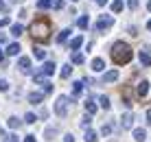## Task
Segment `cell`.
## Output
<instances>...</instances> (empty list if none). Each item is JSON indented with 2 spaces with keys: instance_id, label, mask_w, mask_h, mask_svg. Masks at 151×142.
I'll return each mask as SVG.
<instances>
[{
  "instance_id": "1f68e13d",
  "label": "cell",
  "mask_w": 151,
  "mask_h": 142,
  "mask_svg": "<svg viewBox=\"0 0 151 142\" xmlns=\"http://www.w3.org/2000/svg\"><path fill=\"white\" fill-rule=\"evenodd\" d=\"M44 85V94H48V92H53V83H48V81H44L42 83Z\"/></svg>"
},
{
  "instance_id": "4316f807",
  "label": "cell",
  "mask_w": 151,
  "mask_h": 142,
  "mask_svg": "<svg viewBox=\"0 0 151 142\" xmlns=\"http://www.w3.org/2000/svg\"><path fill=\"white\" fill-rule=\"evenodd\" d=\"M86 112H88V114H94V112H96V105L92 103V101H86Z\"/></svg>"
},
{
  "instance_id": "bcb514c9",
  "label": "cell",
  "mask_w": 151,
  "mask_h": 142,
  "mask_svg": "<svg viewBox=\"0 0 151 142\" xmlns=\"http://www.w3.org/2000/svg\"><path fill=\"white\" fill-rule=\"evenodd\" d=\"M147 29H149V31H151V20H149V22H147Z\"/></svg>"
},
{
  "instance_id": "5bb4252c",
  "label": "cell",
  "mask_w": 151,
  "mask_h": 142,
  "mask_svg": "<svg viewBox=\"0 0 151 142\" xmlns=\"http://www.w3.org/2000/svg\"><path fill=\"white\" fill-rule=\"evenodd\" d=\"M81 44H83V37H81V35H77V37L70 42V50H79Z\"/></svg>"
},
{
  "instance_id": "83f0119b",
  "label": "cell",
  "mask_w": 151,
  "mask_h": 142,
  "mask_svg": "<svg viewBox=\"0 0 151 142\" xmlns=\"http://www.w3.org/2000/svg\"><path fill=\"white\" fill-rule=\"evenodd\" d=\"M72 90H75V94H81V90H83V81H75V83H72Z\"/></svg>"
},
{
  "instance_id": "cb8c5ba5",
  "label": "cell",
  "mask_w": 151,
  "mask_h": 142,
  "mask_svg": "<svg viewBox=\"0 0 151 142\" xmlns=\"http://www.w3.org/2000/svg\"><path fill=\"white\" fill-rule=\"evenodd\" d=\"M112 11H114V13L123 11V0H114V2H112Z\"/></svg>"
},
{
  "instance_id": "7dc6e473",
  "label": "cell",
  "mask_w": 151,
  "mask_h": 142,
  "mask_svg": "<svg viewBox=\"0 0 151 142\" xmlns=\"http://www.w3.org/2000/svg\"><path fill=\"white\" fill-rule=\"evenodd\" d=\"M11 2H15V4H18V2H24V0H11Z\"/></svg>"
},
{
  "instance_id": "60d3db41",
  "label": "cell",
  "mask_w": 151,
  "mask_h": 142,
  "mask_svg": "<svg viewBox=\"0 0 151 142\" xmlns=\"http://www.w3.org/2000/svg\"><path fill=\"white\" fill-rule=\"evenodd\" d=\"M4 42H7V35H4V33H0V44H4Z\"/></svg>"
},
{
  "instance_id": "3957f363",
  "label": "cell",
  "mask_w": 151,
  "mask_h": 142,
  "mask_svg": "<svg viewBox=\"0 0 151 142\" xmlns=\"http://www.w3.org/2000/svg\"><path fill=\"white\" fill-rule=\"evenodd\" d=\"M68 101H70L68 96H59V98H57V103H55V114H57L59 118H64L66 114H68Z\"/></svg>"
},
{
  "instance_id": "d6986e66",
  "label": "cell",
  "mask_w": 151,
  "mask_h": 142,
  "mask_svg": "<svg viewBox=\"0 0 151 142\" xmlns=\"http://www.w3.org/2000/svg\"><path fill=\"white\" fill-rule=\"evenodd\" d=\"M53 7V0H37V9H50Z\"/></svg>"
},
{
  "instance_id": "f6af8a7d",
  "label": "cell",
  "mask_w": 151,
  "mask_h": 142,
  "mask_svg": "<svg viewBox=\"0 0 151 142\" xmlns=\"http://www.w3.org/2000/svg\"><path fill=\"white\" fill-rule=\"evenodd\" d=\"M0 61H4V52L2 50H0Z\"/></svg>"
},
{
  "instance_id": "4dcf8cb0",
  "label": "cell",
  "mask_w": 151,
  "mask_h": 142,
  "mask_svg": "<svg viewBox=\"0 0 151 142\" xmlns=\"http://www.w3.org/2000/svg\"><path fill=\"white\" fill-rule=\"evenodd\" d=\"M33 55L37 57V59H44V57H46V52L42 50V48H35V50H33Z\"/></svg>"
},
{
  "instance_id": "f546056e",
  "label": "cell",
  "mask_w": 151,
  "mask_h": 142,
  "mask_svg": "<svg viewBox=\"0 0 151 142\" xmlns=\"http://www.w3.org/2000/svg\"><path fill=\"white\" fill-rule=\"evenodd\" d=\"M68 33H70V31H68V29H64V31L59 33V37H57V42H66V39H68Z\"/></svg>"
},
{
  "instance_id": "c3c4849f",
  "label": "cell",
  "mask_w": 151,
  "mask_h": 142,
  "mask_svg": "<svg viewBox=\"0 0 151 142\" xmlns=\"http://www.w3.org/2000/svg\"><path fill=\"white\" fill-rule=\"evenodd\" d=\"M147 7H149V11H151V0H149V4H147Z\"/></svg>"
},
{
  "instance_id": "d590c367",
  "label": "cell",
  "mask_w": 151,
  "mask_h": 142,
  "mask_svg": "<svg viewBox=\"0 0 151 142\" xmlns=\"http://www.w3.org/2000/svg\"><path fill=\"white\" fill-rule=\"evenodd\" d=\"M4 142H18V138L11 133V136H4Z\"/></svg>"
},
{
  "instance_id": "9c48e42d",
  "label": "cell",
  "mask_w": 151,
  "mask_h": 142,
  "mask_svg": "<svg viewBox=\"0 0 151 142\" xmlns=\"http://www.w3.org/2000/svg\"><path fill=\"white\" fill-rule=\"evenodd\" d=\"M138 59H140V64H142L145 68H151V57H149L145 50H140V52H138Z\"/></svg>"
},
{
  "instance_id": "2e32d148",
  "label": "cell",
  "mask_w": 151,
  "mask_h": 142,
  "mask_svg": "<svg viewBox=\"0 0 151 142\" xmlns=\"http://www.w3.org/2000/svg\"><path fill=\"white\" fill-rule=\"evenodd\" d=\"M77 24H79V29H83V31H86L88 26H90V18H86V15H81V18L77 20Z\"/></svg>"
},
{
  "instance_id": "8d00e7d4",
  "label": "cell",
  "mask_w": 151,
  "mask_h": 142,
  "mask_svg": "<svg viewBox=\"0 0 151 142\" xmlns=\"http://www.w3.org/2000/svg\"><path fill=\"white\" fill-rule=\"evenodd\" d=\"M64 140H66V142H75V136H72V133H66Z\"/></svg>"
},
{
  "instance_id": "f907efd6",
  "label": "cell",
  "mask_w": 151,
  "mask_h": 142,
  "mask_svg": "<svg viewBox=\"0 0 151 142\" xmlns=\"http://www.w3.org/2000/svg\"><path fill=\"white\" fill-rule=\"evenodd\" d=\"M72 2H77V0H72Z\"/></svg>"
},
{
  "instance_id": "ffe728a7",
  "label": "cell",
  "mask_w": 151,
  "mask_h": 142,
  "mask_svg": "<svg viewBox=\"0 0 151 142\" xmlns=\"http://www.w3.org/2000/svg\"><path fill=\"white\" fill-rule=\"evenodd\" d=\"M70 61H72V64H75V66H79V64H83V61H86V59H83V55H81V52H75Z\"/></svg>"
},
{
  "instance_id": "d4e9b609",
  "label": "cell",
  "mask_w": 151,
  "mask_h": 142,
  "mask_svg": "<svg viewBox=\"0 0 151 142\" xmlns=\"http://www.w3.org/2000/svg\"><path fill=\"white\" fill-rule=\"evenodd\" d=\"M70 72H72V68H70V64H66L64 68H61V79H68V77H70Z\"/></svg>"
},
{
  "instance_id": "f1b7e54d",
  "label": "cell",
  "mask_w": 151,
  "mask_h": 142,
  "mask_svg": "<svg viewBox=\"0 0 151 142\" xmlns=\"http://www.w3.org/2000/svg\"><path fill=\"white\" fill-rule=\"evenodd\" d=\"M35 120H37V116H35V114H31V112L27 114V116H24V123H29V125H33Z\"/></svg>"
},
{
  "instance_id": "d6a6232c",
  "label": "cell",
  "mask_w": 151,
  "mask_h": 142,
  "mask_svg": "<svg viewBox=\"0 0 151 142\" xmlns=\"http://www.w3.org/2000/svg\"><path fill=\"white\" fill-rule=\"evenodd\" d=\"M101 133H103V136H110V133H112V127H110V125H103Z\"/></svg>"
},
{
  "instance_id": "7c38bea8",
  "label": "cell",
  "mask_w": 151,
  "mask_h": 142,
  "mask_svg": "<svg viewBox=\"0 0 151 142\" xmlns=\"http://www.w3.org/2000/svg\"><path fill=\"white\" fill-rule=\"evenodd\" d=\"M92 70H94V72L105 70V61H103V59H94V61H92Z\"/></svg>"
},
{
  "instance_id": "7a4b0ae2",
  "label": "cell",
  "mask_w": 151,
  "mask_h": 142,
  "mask_svg": "<svg viewBox=\"0 0 151 142\" xmlns=\"http://www.w3.org/2000/svg\"><path fill=\"white\" fill-rule=\"evenodd\" d=\"M112 59L114 64H127L129 59H132V48H129L125 42H116V44L112 46Z\"/></svg>"
},
{
  "instance_id": "6da1fadb",
  "label": "cell",
  "mask_w": 151,
  "mask_h": 142,
  "mask_svg": "<svg viewBox=\"0 0 151 142\" xmlns=\"http://www.w3.org/2000/svg\"><path fill=\"white\" fill-rule=\"evenodd\" d=\"M31 35H33V39H37V42H46L50 37V22H48V18H37L33 24H31Z\"/></svg>"
},
{
  "instance_id": "30bf717a",
  "label": "cell",
  "mask_w": 151,
  "mask_h": 142,
  "mask_svg": "<svg viewBox=\"0 0 151 142\" xmlns=\"http://www.w3.org/2000/svg\"><path fill=\"white\" fill-rule=\"evenodd\" d=\"M53 72H55V64H53V61H46V64L42 66V75L50 77V75H53Z\"/></svg>"
},
{
  "instance_id": "484cf974",
  "label": "cell",
  "mask_w": 151,
  "mask_h": 142,
  "mask_svg": "<svg viewBox=\"0 0 151 142\" xmlns=\"http://www.w3.org/2000/svg\"><path fill=\"white\" fill-rule=\"evenodd\" d=\"M99 103H101L103 109H110V98L107 96H99Z\"/></svg>"
},
{
  "instance_id": "8fae6325",
  "label": "cell",
  "mask_w": 151,
  "mask_h": 142,
  "mask_svg": "<svg viewBox=\"0 0 151 142\" xmlns=\"http://www.w3.org/2000/svg\"><path fill=\"white\" fill-rule=\"evenodd\" d=\"M134 140H138V142L147 140V131L145 129H134Z\"/></svg>"
},
{
  "instance_id": "e575fe53",
  "label": "cell",
  "mask_w": 151,
  "mask_h": 142,
  "mask_svg": "<svg viewBox=\"0 0 151 142\" xmlns=\"http://www.w3.org/2000/svg\"><path fill=\"white\" fill-rule=\"evenodd\" d=\"M129 9H132V11H136V9H138V0H129Z\"/></svg>"
},
{
  "instance_id": "e0dca14e",
  "label": "cell",
  "mask_w": 151,
  "mask_h": 142,
  "mask_svg": "<svg viewBox=\"0 0 151 142\" xmlns=\"http://www.w3.org/2000/svg\"><path fill=\"white\" fill-rule=\"evenodd\" d=\"M9 127H11V129H20V127H22V120L11 116V118H9Z\"/></svg>"
},
{
  "instance_id": "44dd1931",
  "label": "cell",
  "mask_w": 151,
  "mask_h": 142,
  "mask_svg": "<svg viewBox=\"0 0 151 142\" xmlns=\"http://www.w3.org/2000/svg\"><path fill=\"white\" fill-rule=\"evenodd\" d=\"M90 125H92V114H88V116H83V120H81V127L90 129Z\"/></svg>"
},
{
  "instance_id": "8992f818",
  "label": "cell",
  "mask_w": 151,
  "mask_h": 142,
  "mask_svg": "<svg viewBox=\"0 0 151 142\" xmlns=\"http://www.w3.org/2000/svg\"><path fill=\"white\" fill-rule=\"evenodd\" d=\"M147 92H149V81H140L136 85V94L142 98V96H147Z\"/></svg>"
},
{
  "instance_id": "ee69618b",
  "label": "cell",
  "mask_w": 151,
  "mask_h": 142,
  "mask_svg": "<svg viewBox=\"0 0 151 142\" xmlns=\"http://www.w3.org/2000/svg\"><path fill=\"white\" fill-rule=\"evenodd\" d=\"M105 2H107V0H96V4H99V7H103Z\"/></svg>"
},
{
  "instance_id": "9a60e30c",
  "label": "cell",
  "mask_w": 151,
  "mask_h": 142,
  "mask_svg": "<svg viewBox=\"0 0 151 142\" xmlns=\"http://www.w3.org/2000/svg\"><path fill=\"white\" fill-rule=\"evenodd\" d=\"M44 136H46V140H53L55 136H57V127H50V125H48L46 131H44Z\"/></svg>"
},
{
  "instance_id": "5b68a950",
  "label": "cell",
  "mask_w": 151,
  "mask_h": 142,
  "mask_svg": "<svg viewBox=\"0 0 151 142\" xmlns=\"http://www.w3.org/2000/svg\"><path fill=\"white\" fill-rule=\"evenodd\" d=\"M132 125H134V114H132V112L123 114V118H121V127H123V129H132Z\"/></svg>"
},
{
  "instance_id": "74e56055",
  "label": "cell",
  "mask_w": 151,
  "mask_h": 142,
  "mask_svg": "<svg viewBox=\"0 0 151 142\" xmlns=\"http://www.w3.org/2000/svg\"><path fill=\"white\" fill-rule=\"evenodd\" d=\"M9 24V18H0V26H7Z\"/></svg>"
},
{
  "instance_id": "681fc988",
  "label": "cell",
  "mask_w": 151,
  "mask_h": 142,
  "mask_svg": "<svg viewBox=\"0 0 151 142\" xmlns=\"http://www.w3.org/2000/svg\"><path fill=\"white\" fill-rule=\"evenodd\" d=\"M2 133H4V131H2V127H0V136H2Z\"/></svg>"
},
{
  "instance_id": "52a82bcc",
  "label": "cell",
  "mask_w": 151,
  "mask_h": 142,
  "mask_svg": "<svg viewBox=\"0 0 151 142\" xmlns=\"http://www.w3.org/2000/svg\"><path fill=\"white\" fill-rule=\"evenodd\" d=\"M112 24H114L112 18H101V20L96 22V31H105V29H110Z\"/></svg>"
},
{
  "instance_id": "f35d334b",
  "label": "cell",
  "mask_w": 151,
  "mask_h": 142,
  "mask_svg": "<svg viewBox=\"0 0 151 142\" xmlns=\"http://www.w3.org/2000/svg\"><path fill=\"white\" fill-rule=\"evenodd\" d=\"M0 11H7V4H4V0H0Z\"/></svg>"
},
{
  "instance_id": "7402d4cb",
  "label": "cell",
  "mask_w": 151,
  "mask_h": 142,
  "mask_svg": "<svg viewBox=\"0 0 151 142\" xmlns=\"http://www.w3.org/2000/svg\"><path fill=\"white\" fill-rule=\"evenodd\" d=\"M22 31H24L22 24H13V26H11V35H15V37H20V35H22Z\"/></svg>"
},
{
  "instance_id": "ab89813d",
  "label": "cell",
  "mask_w": 151,
  "mask_h": 142,
  "mask_svg": "<svg viewBox=\"0 0 151 142\" xmlns=\"http://www.w3.org/2000/svg\"><path fill=\"white\" fill-rule=\"evenodd\" d=\"M24 142H35V136H27V138H24Z\"/></svg>"
},
{
  "instance_id": "836d02e7",
  "label": "cell",
  "mask_w": 151,
  "mask_h": 142,
  "mask_svg": "<svg viewBox=\"0 0 151 142\" xmlns=\"http://www.w3.org/2000/svg\"><path fill=\"white\" fill-rule=\"evenodd\" d=\"M7 90H9L7 81H4V79H0V92H7Z\"/></svg>"
},
{
  "instance_id": "ba28073f",
  "label": "cell",
  "mask_w": 151,
  "mask_h": 142,
  "mask_svg": "<svg viewBox=\"0 0 151 142\" xmlns=\"http://www.w3.org/2000/svg\"><path fill=\"white\" fill-rule=\"evenodd\" d=\"M116 79H118V70H110L103 75V83H114Z\"/></svg>"
},
{
  "instance_id": "b9f144b4",
  "label": "cell",
  "mask_w": 151,
  "mask_h": 142,
  "mask_svg": "<svg viewBox=\"0 0 151 142\" xmlns=\"http://www.w3.org/2000/svg\"><path fill=\"white\" fill-rule=\"evenodd\" d=\"M61 4H64L61 0H55V9H61Z\"/></svg>"
},
{
  "instance_id": "4fadbf2b",
  "label": "cell",
  "mask_w": 151,
  "mask_h": 142,
  "mask_svg": "<svg viewBox=\"0 0 151 142\" xmlns=\"http://www.w3.org/2000/svg\"><path fill=\"white\" fill-rule=\"evenodd\" d=\"M42 98H44V94L42 92H33V94H29V103H42Z\"/></svg>"
},
{
  "instance_id": "7bdbcfd3",
  "label": "cell",
  "mask_w": 151,
  "mask_h": 142,
  "mask_svg": "<svg viewBox=\"0 0 151 142\" xmlns=\"http://www.w3.org/2000/svg\"><path fill=\"white\" fill-rule=\"evenodd\" d=\"M147 123L151 125V109H147Z\"/></svg>"
},
{
  "instance_id": "603a6c76",
  "label": "cell",
  "mask_w": 151,
  "mask_h": 142,
  "mask_svg": "<svg viewBox=\"0 0 151 142\" xmlns=\"http://www.w3.org/2000/svg\"><path fill=\"white\" fill-rule=\"evenodd\" d=\"M18 52H20V44H9L7 55H18Z\"/></svg>"
},
{
  "instance_id": "ac0fdd59",
  "label": "cell",
  "mask_w": 151,
  "mask_h": 142,
  "mask_svg": "<svg viewBox=\"0 0 151 142\" xmlns=\"http://www.w3.org/2000/svg\"><path fill=\"white\" fill-rule=\"evenodd\" d=\"M99 140V136L94 133L92 129H86V142H96Z\"/></svg>"
},
{
  "instance_id": "277c9868",
  "label": "cell",
  "mask_w": 151,
  "mask_h": 142,
  "mask_svg": "<svg viewBox=\"0 0 151 142\" xmlns=\"http://www.w3.org/2000/svg\"><path fill=\"white\" fill-rule=\"evenodd\" d=\"M18 68L22 75H31V59L29 57H20L18 59Z\"/></svg>"
}]
</instances>
